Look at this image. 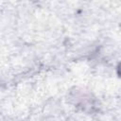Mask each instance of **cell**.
Here are the masks:
<instances>
[{"instance_id": "cell-1", "label": "cell", "mask_w": 121, "mask_h": 121, "mask_svg": "<svg viewBox=\"0 0 121 121\" xmlns=\"http://www.w3.org/2000/svg\"><path fill=\"white\" fill-rule=\"evenodd\" d=\"M116 70H117V75L121 78V62L117 65V68H116Z\"/></svg>"}]
</instances>
